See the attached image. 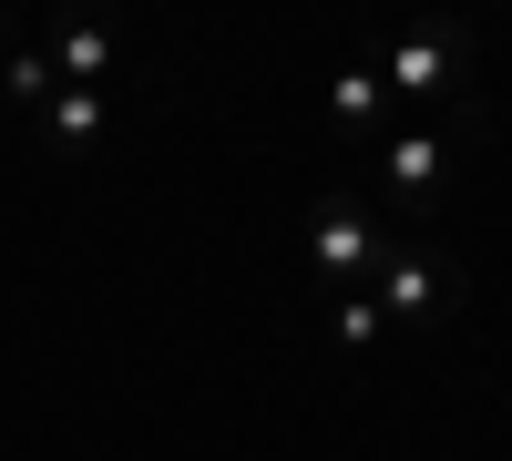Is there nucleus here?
Listing matches in <instances>:
<instances>
[{
  "label": "nucleus",
  "mask_w": 512,
  "mask_h": 461,
  "mask_svg": "<svg viewBox=\"0 0 512 461\" xmlns=\"http://www.w3.org/2000/svg\"><path fill=\"white\" fill-rule=\"evenodd\" d=\"M441 164H451V144H441V134H390L379 175H390V195H410V205H420V195L441 185Z\"/></svg>",
  "instance_id": "5"
},
{
  "label": "nucleus",
  "mask_w": 512,
  "mask_h": 461,
  "mask_svg": "<svg viewBox=\"0 0 512 461\" xmlns=\"http://www.w3.org/2000/svg\"><path fill=\"white\" fill-rule=\"evenodd\" d=\"M390 226H369V205H349V195H318V216H308V267L338 287V298H349L359 277H379L390 267Z\"/></svg>",
  "instance_id": "1"
},
{
  "label": "nucleus",
  "mask_w": 512,
  "mask_h": 461,
  "mask_svg": "<svg viewBox=\"0 0 512 461\" xmlns=\"http://www.w3.org/2000/svg\"><path fill=\"white\" fill-rule=\"evenodd\" d=\"M62 82H52V52H11L0 62V103H52Z\"/></svg>",
  "instance_id": "9"
},
{
  "label": "nucleus",
  "mask_w": 512,
  "mask_h": 461,
  "mask_svg": "<svg viewBox=\"0 0 512 461\" xmlns=\"http://www.w3.org/2000/svg\"><path fill=\"white\" fill-rule=\"evenodd\" d=\"M379 103H390V82H379V62H349V72H328V113L349 123V134H369Z\"/></svg>",
  "instance_id": "6"
},
{
  "label": "nucleus",
  "mask_w": 512,
  "mask_h": 461,
  "mask_svg": "<svg viewBox=\"0 0 512 461\" xmlns=\"http://www.w3.org/2000/svg\"><path fill=\"white\" fill-rule=\"evenodd\" d=\"M328 339H338V349H379V339H390V318H379V298H369V287H349V298H338Z\"/></svg>",
  "instance_id": "8"
},
{
  "label": "nucleus",
  "mask_w": 512,
  "mask_h": 461,
  "mask_svg": "<svg viewBox=\"0 0 512 461\" xmlns=\"http://www.w3.org/2000/svg\"><path fill=\"white\" fill-rule=\"evenodd\" d=\"M461 72H472V52H461V41H451V31H410V41H400V52H390V62H379V82H390V93H400V103H431V93H451V82H461Z\"/></svg>",
  "instance_id": "3"
},
{
  "label": "nucleus",
  "mask_w": 512,
  "mask_h": 461,
  "mask_svg": "<svg viewBox=\"0 0 512 461\" xmlns=\"http://www.w3.org/2000/svg\"><path fill=\"white\" fill-rule=\"evenodd\" d=\"M379 318H400V328H431V318H451V298H461V277L431 257V246H390V267H379Z\"/></svg>",
  "instance_id": "2"
},
{
  "label": "nucleus",
  "mask_w": 512,
  "mask_h": 461,
  "mask_svg": "<svg viewBox=\"0 0 512 461\" xmlns=\"http://www.w3.org/2000/svg\"><path fill=\"white\" fill-rule=\"evenodd\" d=\"M41 113H52V144H103V123H113L103 93H52Z\"/></svg>",
  "instance_id": "7"
},
{
  "label": "nucleus",
  "mask_w": 512,
  "mask_h": 461,
  "mask_svg": "<svg viewBox=\"0 0 512 461\" xmlns=\"http://www.w3.org/2000/svg\"><path fill=\"white\" fill-rule=\"evenodd\" d=\"M103 72H113V31L62 21L52 31V82H62V93H103Z\"/></svg>",
  "instance_id": "4"
}]
</instances>
